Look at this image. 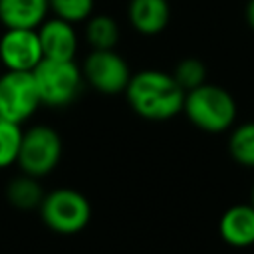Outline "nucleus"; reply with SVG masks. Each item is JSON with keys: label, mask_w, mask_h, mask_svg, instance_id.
Wrapping results in <instances>:
<instances>
[{"label": "nucleus", "mask_w": 254, "mask_h": 254, "mask_svg": "<svg viewBox=\"0 0 254 254\" xmlns=\"http://www.w3.org/2000/svg\"><path fill=\"white\" fill-rule=\"evenodd\" d=\"M123 93L131 111L147 121H167L179 115L185 103V91L173 73L159 69L133 73Z\"/></svg>", "instance_id": "1"}, {"label": "nucleus", "mask_w": 254, "mask_h": 254, "mask_svg": "<svg viewBox=\"0 0 254 254\" xmlns=\"http://www.w3.org/2000/svg\"><path fill=\"white\" fill-rule=\"evenodd\" d=\"M183 111L194 127L206 133H222L234 123L236 103L226 89L202 83L185 93Z\"/></svg>", "instance_id": "2"}, {"label": "nucleus", "mask_w": 254, "mask_h": 254, "mask_svg": "<svg viewBox=\"0 0 254 254\" xmlns=\"http://www.w3.org/2000/svg\"><path fill=\"white\" fill-rule=\"evenodd\" d=\"M32 75L40 103L46 107H65L73 103L85 83L75 60H42Z\"/></svg>", "instance_id": "3"}, {"label": "nucleus", "mask_w": 254, "mask_h": 254, "mask_svg": "<svg viewBox=\"0 0 254 254\" xmlns=\"http://www.w3.org/2000/svg\"><path fill=\"white\" fill-rule=\"evenodd\" d=\"M42 222L58 234H77L91 218L89 200L75 189H54L44 194L40 204Z\"/></svg>", "instance_id": "4"}, {"label": "nucleus", "mask_w": 254, "mask_h": 254, "mask_svg": "<svg viewBox=\"0 0 254 254\" xmlns=\"http://www.w3.org/2000/svg\"><path fill=\"white\" fill-rule=\"evenodd\" d=\"M64 143L60 133L50 125H34L22 135L18 167L24 175L42 179L50 175L62 159Z\"/></svg>", "instance_id": "5"}, {"label": "nucleus", "mask_w": 254, "mask_h": 254, "mask_svg": "<svg viewBox=\"0 0 254 254\" xmlns=\"http://www.w3.org/2000/svg\"><path fill=\"white\" fill-rule=\"evenodd\" d=\"M38 89L32 71L0 73V119L22 125L40 107Z\"/></svg>", "instance_id": "6"}, {"label": "nucleus", "mask_w": 254, "mask_h": 254, "mask_svg": "<svg viewBox=\"0 0 254 254\" xmlns=\"http://www.w3.org/2000/svg\"><path fill=\"white\" fill-rule=\"evenodd\" d=\"M79 67L83 81L103 95L123 93L133 75L125 58L115 50H91Z\"/></svg>", "instance_id": "7"}, {"label": "nucleus", "mask_w": 254, "mask_h": 254, "mask_svg": "<svg viewBox=\"0 0 254 254\" xmlns=\"http://www.w3.org/2000/svg\"><path fill=\"white\" fill-rule=\"evenodd\" d=\"M44 60L38 30L6 28L0 36V64L6 71H34Z\"/></svg>", "instance_id": "8"}, {"label": "nucleus", "mask_w": 254, "mask_h": 254, "mask_svg": "<svg viewBox=\"0 0 254 254\" xmlns=\"http://www.w3.org/2000/svg\"><path fill=\"white\" fill-rule=\"evenodd\" d=\"M44 60H75L77 54V32L73 24L60 18H46L38 28Z\"/></svg>", "instance_id": "9"}, {"label": "nucleus", "mask_w": 254, "mask_h": 254, "mask_svg": "<svg viewBox=\"0 0 254 254\" xmlns=\"http://www.w3.org/2000/svg\"><path fill=\"white\" fill-rule=\"evenodd\" d=\"M127 18L141 36H157L169 24L171 6L167 0H129Z\"/></svg>", "instance_id": "10"}, {"label": "nucleus", "mask_w": 254, "mask_h": 254, "mask_svg": "<svg viewBox=\"0 0 254 254\" xmlns=\"http://www.w3.org/2000/svg\"><path fill=\"white\" fill-rule=\"evenodd\" d=\"M48 12V0H0V22L4 28L38 30Z\"/></svg>", "instance_id": "11"}, {"label": "nucleus", "mask_w": 254, "mask_h": 254, "mask_svg": "<svg viewBox=\"0 0 254 254\" xmlns=\"http://www.w3.org/2000/svg\"><path fill=\"white\" fill-rule=\"evenodd\" d=\"M220 236L230 246H250L254 244V206L252 204H236L230 206L218 224Z\"/></svg>", "instance_id": "12"}, {"label": "nucleus", "mask_w": 254, "mask_h": 254, "mask_svg": "<svg viewBox=\"0 0 254 254\" xmlns=\"http://www.w3.org/2000/svg\"><path fill=\"white\" fill-rule=\"evenodd\" d=\"M44 189L36 177L30 175H18L14 177L6 187V198L8 202L18 210H32L40 208L44 200Z\"/></svg>", "instance_id": "13"}, {"label": "nucleus", "mask_w": 254, "mask_h": 254, "mask_svg": "<svg viewBox=\"0 0 254 254\" xmlns=\"http://www.w3.org/2000/svg\"><path fill=\"white\" fill-rule=\"evenodd\" d=\"M85 42L91 50H115L119 42V26L107 14H91L85 20Z\"/></svg>", "instance_id": "14"}, {"label": "nucleus", "mask_w": 254, "mask_h": 254, "mask_svg": "<svg viewBox=\"0 0 254 254\" xmlns=\"http://www.w3.org/2000/svg\"><path fill=\"white\" fill-rule=\"evenodd\" d=\"M232 159L244 167H254V121L238 125L228 141Z\"/></svg>", "instance_id": "15"}, {"label": "nucleus", "mask_w": 254, "mask_h": 254, "mask_svg": "<svg viewBox=\"0 0 254 254\" xmlns=\"http://www.w3.org/2000/svg\"><path fill=\"white\" fill-rule=\"evenodd\" d=\"M22 125L0 119V169L18 163V153L22 145Z\"/></svg>", "instance_id": "16"}, {"label": "nucleus", "mask_w": 254, "mask_h": 254, "mask_svg": "<svg viewBox=\"0 0 254 254\" xmlns=\"http://www.w3.org/2000/svg\"><path fill=\"white\" fill-rule=\"evenodd\" d=\"M48 4L54 18H60L73 26L77 22H85L95 8V0H48Z\"/></svg>", "instance_id": "17"}, {"label": "nucleus", "mask_w": 254, "mask_h": 254, "mask_svg": "<svg viewBox=\"0 0 254 254\" xmlns=\"http://www.w3.org/2000/svg\"><path fill=\"white\" fill-rule=\"evenodd\" d=\"M173 77L183 87V91L187 93V91H190V89L206 83V67L196 58H185V60H181L175 65Z\"/></svg>", "instance_id": "18"}, {"label": "nucleus", "mask_w": 254, "mask_h": 254, "mask_svg": "<svg viewBox=\"0 0 254 254\" xmlns=\"http://www.w3.org/2000/svg\"><path fill=\"white\" fill-rule=\"evenodd\" d=\"M246 22H248L250 28L254 30V0H250L248 6H246Z\"/></svg>", "instance_id": "19"}, {"label": "nucleus", "mask_w": 254, "mask_h": 254, "mask_svg": "<svg viewBox=\"0 0 254 254\" xmlns=\"http://www.w3.org/2000/svg\"><path fill=\"white\" fill-rule=\"evenodd\" d=\"M252 206H254V187H252Z\"/></svg>", "instance_id": "20"}, {"label": "nucleus", "mask_w": 254, "mask_h": 254, "mask_svg": "<svg viewBox=\"0 0 254 254\" xmlns=\"http://www.w3.org/2000/svg\"><path fill=\"white\" fill-rule=\"evenodd\" d=\"M0 73H2V64H0Z\"/></svg>", "instance_id": "21"}]
</instances>
